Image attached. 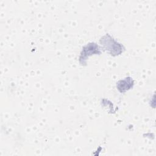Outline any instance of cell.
Masks as SVG:
<instances>
[{
	"label": "cell",
	"mask_w": 156,
	"mask_h": 156,
	"mask_svg": "<svg viewBox=\"0 0 156 156\" xmlns=\"http://www.w3.org/2000/svg\"><path fill=\"white\" fill-rule=\"evenodd\" d=\"M101 54L99 46L95 43H91L88 44L87 46H84L80 56V62L81 64L83 65L85 63V60L87 57L93 54Z\"/></svg>",
	"instance_id": "2"
},
{
	"label": "cell",
	"mask_w": 156,
	"mask_h": 156,
	"mask_svg": "<svg viewBox=\"0 0 156 156\" xmlns=\"http://www.w3.org/2000/svg\"><path fill=\"white\" fill-rule=\"evenodd\" d=\"M100 42L103 48L113 56L119 55L122 52V45L115 41L113 38L108 35H106L102 37Z\"/></svg>",
	"instance_id": "1"
},
{
	"label": "cell",
	"mask_w": 156,
	"mask_h": 156,
	"mask_svg": "<svg viewBox=\"0 0 156 156\" xmlns=\"http://www.w3.org/2000/svg\"><path fill=\"white\" fill-rule=\"evenodd\" d=\"M133 80L130 77H126L124 80H119L117 83L116 87L120 92L123 93L130 89L133 87Z\"/></svg>",
	"instance_id": "3"
}]
</instances>
